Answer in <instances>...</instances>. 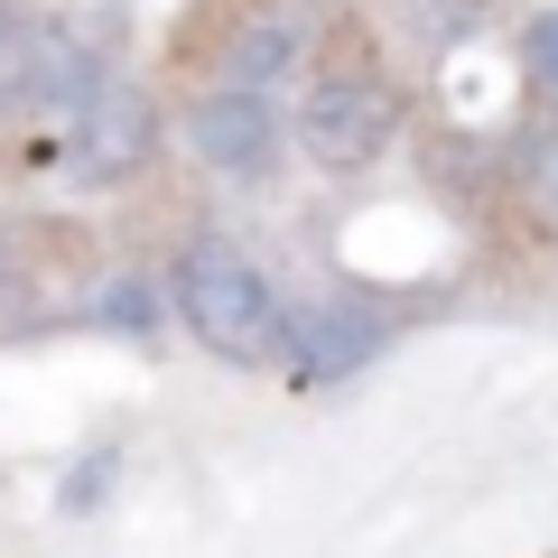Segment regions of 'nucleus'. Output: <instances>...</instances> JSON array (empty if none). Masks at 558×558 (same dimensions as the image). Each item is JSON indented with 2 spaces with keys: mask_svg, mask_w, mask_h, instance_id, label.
I'll list each match as a JSON object with an SVG mask.
<instances>
[{
  "mask_svg": "<svg viewBox=\"0 0 558 558\" xmlns=\"http://www.w3.org/2000/svg\"><path fill=\"white\" fill-rule=\"evenodd\" d=\"M168 307L186 317V336H196L205 354H223V363H279V326H289V307H279V289L260 279V260L233 252L223 233H186L178 270H168Z\"/></svg>",
  "mask_w": 558,
  "mask_h": 558,
  "instance_id": "1",
  "label": "nucleus"
},
{
  "mask_svg": "<svg viewBox=\"0 0 558 558\" xmlns=\"http://www.w3.org/2000/svg\"><path fill=\"white\" fill-rule=\"evenodd\" d=\"M75 131H65V186H84V196H102V186H131L140 168L159 159V102L140 94L131 75H102L94 94L75 102Z\"/></svg>",
  "mask_w": 558,
  "mask_h": 558,
  "instance_id": "3",
  "label": "nucleus"
},
{
  "mask_svg": "<svg viewBox=\"0 0 558 558\" xmlns=\"http://www.w3.org/2000/svg\"><path fill=\"white\" fill-rule=\"evenodd\" d=\"M28 112V10H0V131Z\"/></svg>",
  "mask_w": 558,
  "mask_h": 558,
  "instance_id": "9",
  "label": "nucleus"
},
{
  "mask_svg": "<svg viewBox=\"0 0 558 558\" xmlns=\"http://www.w3.org/2000/svg\"><path fill=\"white\" fill-rule=\"evenodd\" d=\"M381 336H391V326L373 317V307H299V317L279 326V354H289V381H299V391H326V381H354L363 363L381 354Z\"/></svg>",
  "mask_w": 558,
  "mask_h": 558,
  "instance_id": "6",
  "label": "nucleus"
},
{
  "mask_svg": "<svg viewBox=\"0 0 558 558\" xmlns=\"http://www.w3.org/2000/svg\"><path fill=\"white\" fill-rule=\"evenodd\" d=\"M223 75L233 84H260V94H270L279 75H299V20H252L233 38V65H223Z\"/></svg>",
  "mask_w": 558,
  "mask_h": 558,
  "instance_id": "7",
  "label": "nucleus"
},
{
  "mask_svg": "<svg viewBox=\"0 0 558 558\" xmlns=\"http://www.w3.org/2000/svg\"><path fill=\"white\" fill-rule=\"evenodd\" d=\"M186 149H196L215 178L260 186V178L279 168V112H270V94L223 75L215 94H196V112H186Z\"/></svg>",
  "mask_w": 558,
  "mask_h": 558,
  "instance_id": "4",
  "label": "nucleus"
},
{
  "mask_svg": "<svg viewBox=\"0 0 558 558\" xmlns=\"http://www.w3.org/2000/svg\"><path fill=\"white\" fill-rule=\"evenodd\" d=\"M521 57H531V84H539V94H558V10H539V20H531Z\"/></svg>",
  "mask_w": 558,
  "mask_h": 558,
  "instance_id": "10",
  "label": "nucleus"
},
{
  "mask_svg": "<svg viewBox=\"0 0 558 558\" xmlns=\"http://www.w3.org/2000/svg\"><path fill=\"white\" fill-rule=\"evenodd\" d=\"M400 140V84L381 75L373 57H336V65H317L307 75V94H299V149L317 168H373L381 149Z\"/></svg>",
  "mask_w": 558,
  "mask_h": 558,
  "instance_id": "2",
  "label": "nucleus"
},
{
  "mask_svg": "<svg viewBox=\"0 0 558 558\" xmlns=\"http://www.w3.org/2000/svg\"><path fill=\"white\" fill-rule=\"evenodd\" d=\"M531 178H539V205H549V215H558V140H549V149H539V168H531Z\"/></svg>",
  "mask_w": 558,
  "mask_h": 558,
  "instance_id": "11",
  "label": "nucleus"
},
{
  "mask_svg": "<svg viewBox=\"0 0 558 558\" xmlns=\"http://www.w3.org/2000/svg\"><path fill=\"white\" fill-rule=\"evenodd\" d=\"M159 279H149V270H121V279H102V289H94V317L102 326H112V336H159Z\"/></svg>",
  "mask_w": 558,
  "mask_h": 558,
  "instance_id": "8",
  "label": "nucleus"
},
{
  "mask_svg": "<svg viewBox=\"0 0 558 558\" xmlns=\"http://www.w3.org/2000/svg\"><path fill=\"white\" fill-rule=\"evenodd\" d=\"M112 75V28L65 10V20H28V112H75L94 84Z\"/></svg>",
  "mask_w": 558,
  "mask_h": 558,
  "instance_id": "5",
  "label": "nucleus"
}]
</instances>
